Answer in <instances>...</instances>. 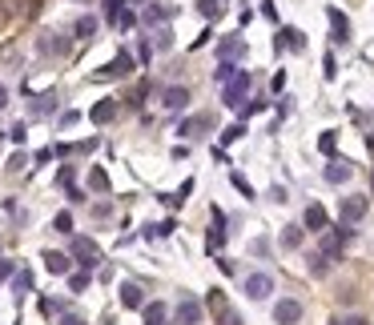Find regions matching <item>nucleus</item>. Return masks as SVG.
<instances>
[{"instance_id": "f257e3e1", "label": "nucleus", "mask_w": 374, "mask_h": 325, "mask_svg": "<svg viewBox=\"0 0 374 325\" xmlns=\"http://www.w3.org/2000/svg\"><path fill=\"white\" fill-rule=\"evenodd\" d=\"M250 84H254V77H250L245 68H238V73L226 81V93H222V100H226L229 109H242V100H245V93H250Z\"/></svg>"}, {"instance_id": "f03ea898", "label": "nucleus", "mask_w": 374, "mask_h": 325, "mask_svg": "<svg viewBox=\"0 0 374 325\" xmlns=\"http://www.w3.org/2000/svg\"><path fill=\"white\" fill-rule=\"evenodd\" d=\"M366 209H371V201H366L362 193L342 197V205H338V221H342V225H358V221L366 217Z\"/></svg>"}, {"instance_id": "7ed1b4c3", "label": "nucleus", "mask_w": 374, "mask_h": 325, "mask_svg": "<svg viewBox=\"0 0 374 325\" xmlns=\"http://www.w3.org/2000/svg\"><path fill=\"white\" fill-rule=\"evenodd\" d=\"M206 301H210V309H213V322H217V325H242V317H238V309H233V305L226 301V293H222V289H210V297H206Z\"/></svg>"}, {"instance_id": "20e7f679", "label": "nucleus", "mask_w": 374, "mask_h": 325, "mask_svg": "<svg viewBox=\"0 0 374 325\" xmlns=\"http://www.w3.org/2000/svg\"><path fill=\"white\" fill-rule=\"evenodd\" d=\"M69 257L81 261V269H93V265L101 261V249H97L93 237H73V253H69Z\"/></svg>"}, {"instance_id": "39448f33", "label": "nucleus", "mask_w": 374, "mask_h": 325, "mask_svg": "<svg viewBox=\"0 0 374 325\" xmlns=\"http://www.w3.org/2000/svg\"><path fill=\"white\" fill-rule=\"evenodd\" d=\"M129 73H133V56L129 52H117L113 61L97 73V81H113V77H129Z\"/></svg>"}, {"instance_id": "423d86ee", "label": "nucleus", "mask_w": 374, "mask_h": 325, "mask_svg": "<svg viewBox=\"0 0 374 325\" xmlns=\"http://www.w3.org/2000/svg\"><path fill=\"white\" fill-rule=\"evenodd\" d=\"M270 293H274V281H270L266 273H250V277H245V297H250V301H266Z\"/></svg>"}, {"instance_id": "0eeeda50", "label": "nucleus", "mask_w": 374, "mask_h": 325, "mask_svg": "<svg viewBox=\"0 0 374 325\" xmlns=\"http://www.w3.org/2000/svg\"><path fill=\"white\" fill-rule=\"evenodd\" d=\"M298 317H302V301H294V297H282V301L274 305V322H278V325H294Z\"/></svg>"}, {"instance_id": "6e6552de", "label": "nucleus", "mask_w": 374, "mask_h": 325, "mask_svg": "<svg viewBox=\"0 0 374 325\" xmlns=\"http://www.w3.org/2000/svg\"><path fill=\"white\" fill-rule=\"evenodd\" d=\"M213 129V116L210 113H197V116H185L181 121V137H201V133H210Z\"/></svg>"}, {"instance_id": "1a4fd4ad", "label": "nucleus", "mask_w": 374, "mask_h": 325, "mask_svg": "<svg viewBox=\"0 0 374 325\" xmlns=\"http://www.w3.org/2000/svg\"><path fill=\"white\" fill-rule=\"evenodd\" d=\"M274 49H290V52H302L306 49V36H302V29H282V36H274Z\"/></svg>"}, {"instance_id": "9d476101", "label": "nucleus", "mask_w": 374, "mask_h": 325, "mask_svg": "<svg viewBox=\"0 0 374 325\" xmlns=\"http://www.w3.org/2000/svg\"><path fill=\"white\" fill-rule=\"evenodd\" d=\"M36 49L45 52V56H65V52H69V40H65L61 33H45L41 40H36Z\"/></svg>"}, {"instance_id": "9b49d317", "label": "nucleus", "mask_w": 374, "mask_h": 325, "mask_svg": "<svg viewBox=\"0 0 374 325\" xmlns=\"http://www.w3.org/2000/svg\"><path fill=\"white\" fill-rule=\"evenodd\" d=\"M161 105L169 109V113L185 109V105H189V89H185V84H173V89H165V93H161Z\"/></svg>"}, {"instance_id": "f8f14e48", "label": "nucleus", "mask_w": 374, "mask_h": 325, "mask_svg": "<svg viewBox=\"0 0 374 325\" xmlns=\"http://www.w3.org/2000/svg\"><path fill=\"white\" fill-rule=\"evenodd\" d=\"M222 209H213V229H210V237H206V249L210 253H222V245H226V229H222Z\"/></svg>"}, {"instance_id": "ddd939ff", "label": "nucleus", "mask_w": 374, "mask_h": 325, "mask_svg": "<svg viewBox=\"0 0 374 325\" xmlns=\"http://www.w3.org/2000/svg\"><path fill=\"white\" fill-rule=\"evenodd\" d=\"M326 17H330V29H334V40H338V45H350V20L342 17L338 8H326Z\"/></svg>"}, {"instance_id": "4468645a", "label": "nucleus", "mask_w": 374, "mask_h": 325, "mask_svg": "<svg viewBox=\"0 0 374 325\" xmlns=\"http://www.w3.org/2000/svg\"><path fill=\"white\" fill-rule=\"evenodd\" d=\"M217 56H222L226 65H233L238 56H245V40H242V36H229V40H222V45H217Z\"/></svg>"}, {"instance_id": "2eb2a0df", "label": "nucleus", "mask_w": 374, "mask_h": 325, "mask_svg": "<svg viewBox=\"0 0 374 325\" xmlns=\"http://www.w3.org/2000/svg\"><path fill=\"white\" fill-rule=\"evenodd\" d=\"M178 322H181V325H201V305H197L194 297H181V305H178Z\"/></svg>"}, {"instance_id": "dca6fc26", "label": "nucleus", "mask_w": 374, "mask_h": 325, "mask_svg": "<svg viewBox=\"0 0 374 325\" xmlns=\"http://www.w3.org/2000/svg\"><path fill=\"white\" fill-rule=\"evenodd\" d=\"M326 221H330L326 209L318 205V201H310V205H306V229H310V233H326Z\"/></svg>"}, {"instance_id": "f3484780", "label": "nucleus", "mask_w": 374, "mask_h": 325, "mask_svg": "<svg viewBox=\"0 0 374 325\" xmlns=\"http://www.w3.org/2000/svg\"><path fill=\"white\" fill-rule=\"evenodd\" d=\"M121 305H125V309H141V305H145V293H141L137 281H125V285H121Z\"/></svg>"}, {"instance_id": "a211bd4d", "label": "nucleus", "mask_w": 374, "mask_h": 325, "mask_svg": "<svg viewBox=\"0 0 374 325\" xmlns=\"http://www.w3.org/2000/svg\"><path fill=\"white\" fill-rule=\"evenodd\" d=\"M354 177V165L350 161H330L326 165V181H330V185H342V181H350Z\"/></svg>"}, {"instance_id": "6ab92c4d", "label": "nucleus", "mask_w": 374, "mask_h": 325, "mask_svg": "<svg viewBox=\"0 0 374 325\" xmlns=\"http://www.w3.org/2000/svg\"><path fill=\"white\" fill-rule=\"evenodd\" d=\"M89 116H93V125H109V121L117 116V100H97Z\"/></svg>"}, {"instance_id": "aec40b11", "label": "nucleus", "mask_w": 374, "mask_h": 325, "mask_svg": "<svg viewBox=\"0 0 374 325\" xmlns=\"http://www.w3.org/2000/svg\"><path fill=\"white\" fill-rule=\"evenodd\" d=\"M69 265H73V257H69V253H52V249L45 253V269H49V273L61 277V273H69Z\"/></svg>"}, {"instance_id": "412c9836", "label": "nucleus", "mask_w": 374, "mask_h": 325, "mask_svg": "<svg viewBox=\"0 0 374 325\" xmlns=\"http://www.w3.org/2000/svg\"><path fill=\"white\" fill-rule=\"evenodd\" d=\"M145 309V325H165V317H169V309L161 305V301H149V305H141Z\"/></svg>"}, {"instance_id": "4be33fe9", "label": "nucleus", "mask_w": 374, "mask_h": 325, "mask_svg": "<svg viewBox=\"0 0 374 325\" xmlns=\"http://www.w3.org/2000/svg\"><path fill=\"white\" fill-rule=\"evenodd\" d=\"M169 17H173V8H165V4H149L141 20H145V24H165Z\"/></svg>"}, {"instance_id": "5701e85b", "label": "nucleus", "mask_w": 374, "mask_h": 325, "mask_svg": "<svg viewBox=\"0 0 374 325\" xmlns=\"http://www.w3.org/2000/svg\"><path fill=\"white\" fill-rule=\"evenodd\" d=\"M197 13H201L206 20H217L222 13H226V4H222V0H197Z\"/></svg>"}, {"instance_id": "b1692460", "label": "nucleus", "mask_w": 374, "mask_h": 325, "mask_svg": "<svg viewBox=\"0 0 374 325\" xmlns=\"http://www.w3.org/2000/svg\"><path fill=\"white\" fill-rule=\"evenodd\" d=\"M302 237H306V229H302V225H286V229H282V245H286V249H298Z\"/></svg>"}, {"instance_id": "393cba45", "label": "nucleus", "mask_w": 374, "mask_h": 325, "mask_svg": "<svg viewBox=\"0 0 374 325\" xmlns=\"http://www.w3.org/2000/svg\"><path fill=\"white\" fill-rule=\"evenodd\" d=\"M93 33H97V17H81V20H77V40H93Z\"/></svg>"}, {"instance_id": "a878e982", "label": "nucleus", "mask_w": 374, "mask_h": 325, "mask_svg": "<svg viewBox=\"0 0 374 325\" xmlns=\"http://www.w3.org/2000/svg\"><path fill=\"white\" fill-rule=\"evenodd\" d=\"M89 189H93V193H109V177H105V169H93V173H89Z\"/></svg>"}, {"instance_id": "bb28decb", "label": "nucleus", "mask_w": 374, "mask_h": 325, "mask_svg": "<svg viewBox=\"0 0 374 325\" xmlns=\"http://www.w3.org/2000/svg\"><path fill=\"white\" fill-rule=\"evenodd\" d=\"M153 49H173V33L165 29V24H157V33H153Z\"/></svg>"}, {"instance_id": "cd10ccee", "label": "nucleus", "mask_w": 374, "mask_h": 325, "mask_svg": "<svg viewBox=\"0 0 374 325\" xmlns=\"http://www.w3.org/2000/svg\"><path fill=\"white\" fill-rule=\"evenodd\" d=\"M109 20H113L117 29H133V24H137V17H133V13H129V8H125V4H121V8H117V13H113V17H109Z\"/></svg>"}, {"instance_id": "c85d7f7f", "label": "nucleus", "mask_w": 374, "mask_h": 325, "mask_svg": "<svg viewBox=\"0 0 374 325\" xmlns=\"http://www.w3.org/2000/svg\"><path fill=\"white\" fill-rule=\"evenodd\" d=\"M310 273H314V277H326V273H330V257L314 253V257H310Z\"/></svg>"}, {"instance_id": "c756f323", "label": "nucleus", "mask_w": 374, "mask_h": 325, "mask_svg": "<svg viewBox=\"0 0 374 325\" xmlns=\"http://www.w3.org/2000/svg\"><path fill=\"white\" fill-rule=\"evenodd\" d=\"M69 289H73V293H85V289H89V269H81V273H69Z\"/></svg>"}, {"instance_id": "7c9ffc66", "label": "nucleus", "mask_w": 374, "mask_h": 325, "mask_svg": "<svg viewBox=\"0 0 374 325\" xmlns=\"http://www.w3.org/2000/svg\"><path fill=\"white\" fill-rule=\"evenodd\" d=\"M52 109H57V97L49 93V97H41V100L33 105V116H45V113H52Z\"/></svg>"}, {"instance_id": "2f4dec72", "label": "nucleus", "mask_w": 374, "mask_h": 325, "mask_svg": "<svg viewBox=\"0 0 374 325\" xmlns=\"http://www.w3.org/2000/svg\"><path fill=\"white\" fill-rule=\"evenodd\" d=\"M233 73H238V65H226V61H222V65L213 68V81H217V84H226L229 77H233Z\"/></svg>"}, {"instance_id": "473e14b6", "label": "nucleus", "mask_w": 374, "mask_h": 325, "mask_svg": "<svg viewBox=\"0 0 374 325\" xmlns=\"http://www.w3.org/2000/svg\"><path fill=\"white\" fill-rule=\"evenodd\" d=\"M245 137V125H229L226 133H222V145H233V141H242Z\"/></svg>"}, {"instance_id": "72a5a7b5", "label": "nucleus", "mask_w": 374, "mask_h": 325, "mask_svg": "<svg viewBox=\"0 0 374 325\" xmlns=\"http://www.w3.org/2000/svg\"><path fill=\"white\" fill-rule=\"evenodd\" d=\"M52 225H57V233H73V213H57Z\"/></svg>"}, {"instance_id": "f704fd0d", "label": "nucleus", "mask_w": 374, "mask_h": 325, "mask_svg": "<svg viewBox=\"0 0 374 325\" xmlns=\"http://www.w3.org/2000/svg\"><path fill=\"white\" fill-rule=\"evenodd\" d=\"M41 313H49V317H61V313H65V305H61V301H49V297H45V301H41Z\"/></svg>"}, {"instance_id": "c9c22d12", "label": "nucleus", "mask_w": 374, "mask_h": 325, "mask_svg": "<svg viewBox=\"0 0 374 325\" xmlns=\"http://www.w3.org/2000/svg\"><path fill=\"white\" fill-rule=\"evenodd\" d=\"M322 68H326V81H334V77H338V61H334V52H326Z\"/></svg>"}, {"instance_id": "e433bc0d", "label": "nucleus", "mask_w": 374, "mask_h": 325, "mask_svg": "<svg viewBox=\"0 0 374 325\" xmlns=\"http://www.w3.org/2000/svg\"><path fill=\"white\" fill-rule=\"evenodd\" d=\"M24 165H29V157H24V153H13V157H8V173H20Z\"/></svg>"}, {"instance_id": "4c0bfd02", "label": "nucleus", "mask_w": 374, "mask_h": 325, "mask_svg": "<svg viewBox=\"0 0 374 325\" xmlns=\"http://www.w3.org/2000/svg\"><path fill=\"white\" fill-rule=\"evenodd\" d=\"M330 325H371L366 317H358V313H350V317H334Z\"/></svg>"}, {"instance_id": "58836bf2", "label": "nucleus", "mask_w": 374, "mask_h": 325, "mask_svg": "<svg viewBox=\"0 0 374 325\" xmlns=\"http://www.w3.org/2000/svg\"><path fill=\"white\" fill-rule=\"evenodd\" d=\"M233 185H238V189H242V193H245V201L254 197V185H250V181L242 177V173H233Z\"/></svg>"}, {"instance_id": "ea45409f", "label": "nucleus", "mask_w": 374, "mask_h": 325, "mask_svg": "<svg viewBox=\"0 0 374 325\" xmlns=\"http://www.w3.org/2000/svg\"><path fill=\"white\" fill-rule=\"evenodd\" d=\"M8 137H13L17 145H24V137H29V129H24V125H13V129H8Z\"/></svg>"}, {"instance_id": "a19ab883", "label": "nucleus", "mask_w": 374, "mask_h": 325, "mask_svg": "<svg viewBox=\"0 0 374 325\" xmlns=\"http://www.w3.org/2000/svg\"><path fill=\"white\" fill-rule=\"evenodd\" d=\"M261 17H266V20H278V8H274V0H261Z\"/></svg>"}, {"instance_id": "79ce46f5", "label": "nucleus", "mask_w": 374, "mask_h": 325, "mask_svg": "<svg viewBox=\"0 0 374 325\" xmlns=\"http://www.w3.org/2000/svg\"><path fill=\"white\" fill-rule=\"evenodd\" d=\"M270 89H274V93H282V89H286V73H282V68L274 73V81H270Z\"/></svg>"}, {"instance_id": "37998d69", "label": "nucleus", "mask_w": 374, "mask_h": 325, "mask_svg": "<svg viewBox=\"0 0 374 325\" xmlns=\"http://www.w3.org/2000/svg\"><path fill=\"white\" fill-rule=\"evenodd\" d=\"M318 149H322V153H334V133H322V141H318Z\"/></svg>"}, {"instance_id": "c03bdc74", "label": "nucleus", "mask_w": 374, "mask_h": 325, "mask_svg": "<svg viewBox=\"0 0 374 325\" xmlns=\"http://www.w3.org/2000/svg\"><path fill=\"white\" fill-rule=\"evenodd\" d=\"M57 325H85V317H77V313H61V322Z\"/></svg>"}, {"instance_id": "a18cd8bd", "label": "nucleus", "mask_w": 374, "mask_h": 325, "mask_svg": "<svg viewBox=\"0 0 374 325\" xmlns=\"http://www.w3.org/2000/svg\"><path fill=\"white\" fill-rule=\"evenodd\" d=\"M137 56H141V61L149 65V56H153V45H149V40H141V49H137Z\"/></svg>"}, {"instance_id": "49530a36", "label": "nucleus", "mask_w": 374, "mask_h": 325, "mask_svg": "<svg viewBox=\"0 0 374 325\" xmlns=\"http://www.w3.org/2000/svg\"><path fill=\"white\" fill-rule=\"evenodd\" d=\"M77 116H81L77 109H73V113H65V116H61V129H69V125H77Z\"/></svg>"}, {"instance_id": "de8ad7c7", "label": "nucleus", "mask_w": 374, "mask_h": 325, "mask_svg": "<svg viewBox=\"0 0 374 325\" xmlns=\"http://www.w3.org/2000/svg\"><path fill=\"white\" fill-rule=\"evenodd\" d=\"M29 285H33V277H29V273H17V293L29 289Z\"/></svg>"}, {"instance_id": "09e8293b", "label": "nucleus", "mask_w": 374, "mask_h": 325, "mask_svg": "<svg viewBox=\"0 0 374 325\" xmlns=\"http://www.w3.org/2000/svg\"><path fill=\"white\" fill-rule=\"evenodd\" d=\"M13 277V261H0V281H8Z\"/></svg>"}, {"instance_id": "8fccbe9b", "label": "nucleus", "mask_w": 374, "mask_h": 325, "mask_svg": "<svg viewBox=\"0 0 374 325\" xmlns=\"http://www.w3.org/2000/svg\"><path fill=\"white\" fill-rule=\"evenodd\" d=\"M4 105H8V89H4V84H0V109H4Z\"/></svg>"}]
</instances>
